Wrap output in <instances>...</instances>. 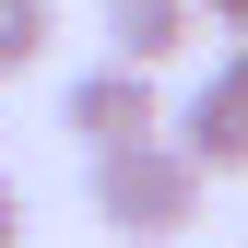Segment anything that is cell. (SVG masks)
Returning a JSON list of instances; mask_svg holds the SVG:
<instances>
[{
	"label": "cell",
	"mask_w": 248,
	"mask_h": 248,
	"mask_svg": "<svg viewBox=\"0 0 248 248\" xmlns=\"http://www.w3.org/2000/svg\"><path fill=\"white\" fill-rule=\"evenodd\" d=\"M201 201H213V177H201L166 130L130 142V154H95V225H107L118 248H177V236L201 225Z\"/></svg>",
	"instance_id": "cell-1"
},
{
	"label": "cell",
	"mask_w": 248,
	"mask_h": 248,
	"mask_svg": "<svg viewBox=\"0 0 248 248\" xmlns=\"http://www.w3.org/2000/svg\"><path fill=\"white\" fill-rule=\"evenodd\" d=\"M59 130H71L83 154H130L166 130V83L154 71H118V59H95V71H71V95H59Z\"/></svg>",
	"instance_id": "cell-2"
},
{
	"label": "cell",
	"mask_w": 248,
	"mask_h": 248,
	"mask_svg": "<svg viewBox=\"0 0 248 248\" xmlns=\"http://www.w3.org/2000/svg\"><path fill=\"white\" fill-rule=\"evenodd\" d=\"M166 142L189 154L201 177H248V47H225V59L201 71V95L166 118Z\"/></svg>",
	"instance_id": "cell-3"
},
{
	"label": "cell",
	"mask_w": 248,
	"mask_h": 248,
	"mask_svg": "<svg viewBox=\"0 0 248 248\" xmlns=\"http://www.w3.org/2000/svg\"><path fill=\"white\" fill-rule=\"evenodd\" d=\"M189 36H201L189 0H107V59H118V71H166Z\"/></svg>",
	"instance_id": "cell-4"
},
{
	"label": "cell",
	"mask_w": 248,
	"mask_h": 248,
	"mask_svg": "<svg viewBox=\"0 0 248 248\" xmlns=\"http://www.w3.org/2000/svg\"><path fill=\"white\" fill-rule=\"evenodd\" d=\"M47 36H59V12H47V0H0V83H12V71H36Z\"/></svg>",
	"instance_id": "cell-5"
},
{
	"label": "cell",
	"mask_w": 248,
	"mask_h": 248,
	"mask_svg": "<svg viewBox=\"0 0 248 248\" xmlns=\"http://www.w3.org/2000/svg\"><path fill=\"white\" fill-rule=\"evenodd\" d=\"M24 225H36V201H24L12 177H0V248H24Z\"/></svg>",
	"instance_id": "cell-6"
},
{
	"label": "cell",
	"mask_w": 248,
	"mask_h": 248,
	"mask_svg": "<svg viewBox=\"0 0 248 248\" xmlns=\"http://www.w3.org/2000/svg\"><path fill=\"white\" fill-rule=\"evenodd\" d=\"M189 12H201V24H225V36L248 47V0H189Z\"/></svg>",
	"instance_id": "cell-7"
}]
</instances>
